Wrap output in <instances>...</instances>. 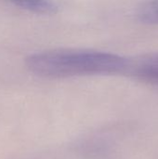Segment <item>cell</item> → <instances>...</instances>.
I'll return each mask as SVG.
<instances>
[{"label": "cell", "mask_w": 158, "mask_h": 159, "mask_svg": "<svg viewBox=\"0 0 158 159\" xmlns=\"http://www.w3.org/2000/svg\"><path fill=\"white\" fill-rule=\"evenodd\" d=\"M25 66L44 78L126 75L128 58L94 49L54 48L29 55Z\"/></svg>", "instance_id": "1"}, {"label": "cell", "mask_w": 158, "mask_h": 159, "mask_svg": "<svg viewBox=\"0 0 158 159\" xmlns=\"http://www.w3.org/2000/svg\"><path fill=\"white\" fill-rule=\"evenodd\" d=\"M126 75L142 82L158 86V53L128 58Z\"/></svg>", "instance_id": "2"}, {"label": "cell", "mask_w": 158, "mask_h": 159, "mask_svg": "<svg viewBox=\"0 0 158 159\" xmlns=\"http://www.w3.org/2000/svg\"><path fill=\"white\" fill-rule=\"evenodd\" d=\"M17 7L37 14H53L57 6L53 0H7Z\"/></svg>", "instance_id": "3"}, {"label": "cell", "mask_w": 158, "mask_h": 159, "mask_svg": "<svg viewBox=\"0 0 158 159\" xmlns=\"http://www.w3.org/2000/svg\"><path fill=\"white\" fill-rule=\"evenodd\" d=\"M137 17L143 23L158 25V0H150L142 4L137 9Z\"/></svg>", "instance_id": "4"}]
</instances>
